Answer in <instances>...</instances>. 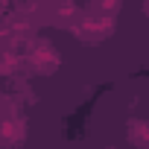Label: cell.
<instances>
[{
    "mask_svg": "<svg viewBox=\"0 0 149 149\" xmlns=\"http://www.w3.org/2000/svg\"><path fill=\"white\" fill-rule=\"evenodd\" d=\"M32 64L41 70V73H53L58 67V53L53 50L50 41H41L35 50H32Z\"/></svg>",
    "mask_w": 149,
    "mask_h": 149,
    "instance_id": "cell-2",
    "label": "cell"
},
{
    "mask_svg": "<svg viewBox=\"0 0 149 149\" xmlns=\"http://www.w3.org/2000/svg\"><path fill=\"white\" fill-rule=\"evenodd\" d=\"M111 32H114V21H111V18H102V15H88V18L76 26V35H79L82 41H88V44H97V41L108 38Z\"/></svg>",
    "mask_w": 149,
    "mask_h": 149,
    "instance_id": "cell-1",
    "label": "cell"
},
{
    "mask_svg": "<svg viewBox=\"0 0 149 149\" xmlns=\"http://www.w3.org/2000/svg\"><path fill=\"white\" fill-rule=\"evenodd\" d=\"M126 137L134 146H149V120H129Z\"/></svg>",
    "mask_w": 149,
    "mask_h": 149,
    "instance_id": "cell-3",
    "label": "cell"
},
{
    "mask_svg": "<svg viewBox=\"0 0 149 149\" xmlns=\"http://www.w3.org/2000/svg\"><path fill=\"white\" fill-rule=\"evenodd\" d=\"M88 3H91L94 15H102V18H114V15L120 12V6H123V0H88Z\"/></svg>",
    "mask_w": 149,
    "mask_h": 149,
    "instance_id": "cell-4",
    "label": "cell"
}]
</instances>
